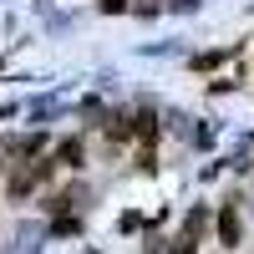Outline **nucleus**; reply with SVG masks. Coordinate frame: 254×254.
Returning a JSON list of instances; mask_svg holds the SVG:
<instances>
[{"instance_id": "nucleus-1", "label": "nucleus", "mask_w": 254, "mask_h": 254, "mask_svg": "<svg viewBox=\"0 0 254 254\" xmlns=\"http://www.w3.org/2000/svg\"><path fill=\"white\" fill-rule=\"evenodd\" d=\"M219 239H224L229 249L239 244V214H234V208H224V214H219Z\"/></svg>"}, {"instance_id": "nucleus-2", "label": "nucleus", "mask_w": 254, "mask_h": 254, "mask_svg": "<svg viewBox=\"0 0 254 254\" xmlns=\"http://www.w3.org/2000/svg\"><path fill=\"white\" fill-rule=\"evenodd\" d=\"M56 158L66 163V168H81V137H66V142L56 147Z\"/></svg>"}, {"instance_id": "nucleus-3", "label": "nucleus", "mask_w": 254, "mask_h": 254, "mask_svg": "<svg viewBox=\"0 0 254 254\" xmlns=\"http://www.w3.org/2000/svg\"><path fill=\"white\" fill-rule=\"evenodd\" d=\"M168 254H198V239L193 234H178L173 244H168Z\"/></svg>"}, {"instance_id": "nucleus-4", "label": "nucleus", "mask_w": 254, "mask_h": 254, "mask_svg": "<svg viewBox=\"0 0 254 254\" xmlns=\"http://www.w3.org/2000/svg\"><path fill=\"white\" fill-rule=\"evenodd\" d=\"M203 224H208V208H193V214H188V229H183V234H203Z\"/></svg>"}, {"instance_id": "nucleus-5", "label": "nucleus", "mask_w": 254, "mask_h": 254, "mask_svg": "<svg viewBox=\"0 0 254 254\" xmlns=\"http://www.w3.org/2000/svg\"><path fill=\"white\" fill-rule=\"evenodd\" d=\"M102 10H107V15H117V10H122V0H102Z\"/></svg>"}]
</instances>
